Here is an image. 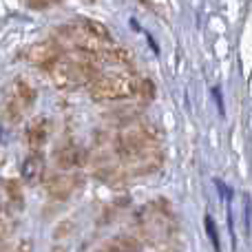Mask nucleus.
Masks as SVG:
<instances>
[{"label":"nucleus","mask_w":252,"mask_h":252,"mask_svg":"<svg viewBox=\"0 0 252 252\" xmlns=\"http://www.w3.org/2000/svg\"><path fill=\"white\" fill-rule=\"evenodd\" d=\"M2 192H4V199H7L9 206H13L16 210L25 208V188L20 186L18 179H7L2 184Z\"/></svg>","instance_id":"423d86ee"},{"label":"nucleus","mask_w":252,"mask_h":252,"mask_svg":"<svg viewBox=\"0 0 252 252\" xmlns=\"http://www.w3.org/2000/svg\"><path fill=\"white\" fill-rule=\"evenodd\" d=\"M47 135H49V124L47 120H35L33 124L27 128V144H29L31 153H38L40 148L44 146L47 142Z\"/></svg>","instance_id":"39448f33"},{"label":"nucleus","mask_w":252,"mask_h":252,"mask_svg":"<svg viewBox=\"0 0 252 252\" xmlns=\"http://www.w3.org/2000/svg\"><path fill=\"white\" fill-rule=\"evenodd\" d=\"M11 97H16L20 104H25L27 109H31V104H33V100H35V91L31 89V84L27 82V80L18 78L11 87Z\"/></svg>","instance_id":"0eeeda50"},{"label":"nucleus","mask_w":252,"mask_h":252,"mask_svg":"<svg viewBox=\"0 0 252 252\" xmlns=\"http://www.w3.org/2000/svg\"><path fill=\"white\" fill-rule=\"evenodd\" d=\"M75 177L69 173H58L53 175L51 179L47 182V192L53 197V199H66V197L73 192L75 188Z\"/></svg>","instance_id":"7ed1b4c3"},{"label":"nucleus","mask_w":252,"mask_h":252,"mask_svg":"<svg viewBox=\"0 0 252 252\" xmlns=\"http://www.w3.org/2000/svg\"><path fill=\"white\" fill-rule=\"evenodd\" d=\"M27 4H29V7H33V9H44V7H49V4H51V0H27Z\"/></svg>","instance_id":"9b49d317"},{"label":"nucleus","mask_w":252,"mask_h":252,"mask_svg":"<svg viewBox=\"0 0 252 252\" xmlns=\"http://www.w3.org/2000/svg\"><path fill=\"white\" fill-rule=\"evenodd\" d=\"M25 58L31 64L42 66V69L49 71L62 56H60V47L56 42H35L25 51Z\"/></svg>","instance_id":"f03ea898"},{"label":"nucleus","mask_w":252,"mask_h":252,"mask_svg":"<svg viewBox=\"0 0 252 252\" xmlns=\"http://www.w3.org/2000/svg\"><path fill=\"white\" fill-rule=\"evenodd\" d=\"M33 250V246H31V241H22L20 246H18V250L16 252H31Z\"/></svg>","instance_id":"f8f14e48"},{"label":"nucleus","mask_w":252,"mask_h":252,"mask_svg":"<svg viewBox=\"0 0 252 252\" xmlns=\"http://www.w3.org/2000/svg\"><path fill=\"white\" fill-rule=\"evenodd\" d=\"M139 84L133 75L126 73H104L97 75L91 82V95L93 100H120V97H128L139 91Z\"/></svg>","instance_id":"f257e3e1"},{"label":"nucleus","mask_w":252,"mask_h":252,"mask_svg":"<svg viewBox=\"0 0 252 252\" xmlns=\"http://www.w3.org/2000/svg\"><path fill=\"white\" fill-rule=\"evenodd\" d=\"M206 230H208L210 235V241H213V246L219 250V237H217V228H215V221L210 217H206Z\"/></svg>","instance_id":"9d476101"},{"label":"nucleus","mask_w":252,"mask_h":252,"mask_svg":"<svg viewBox=\"0 0 252 252\" xmlns=\"http://www.w3.org/2000/svg\"><path fill=\"white\" fill-rule=\"evenodd\" d=\"M13 226H11V219H9L7 213H0V241H4L9 235H11Z\"/></svg>","instance_id":"1a4fd4ad"},{"label":"nucleus","mask_w":252,"mask_h":252,"mask_svg":"<svg viewBox=\"0 0 252 252\" xmlns=\"http://www.w3.org/2000/svg\"><path fill=\"white\" fill-rule=\"evenodd\" d=\"M42 170H44V159L40 153H31L29 157H25V161L20 166V175L25 179V184H35L42 177Z\"/></svg>","instance_id":"20e7f679"},{"label":"nucleus","mask_w":252,"mask_h":252,"mask_svg":"<svg viewBox=\"0 0 252 252\" xmlns=\"http://www.w3.org/2000/svg\"><path fill=\"white\" fill-rule=\"evenodd\" d=\"M80 159H82V155H80V151L75 146H64L62 151H58V155H56V164L60 166L62 170L75 168V166L80 164Z\"/></svg>","instance_id":"6e6552de"}]
</instances>
